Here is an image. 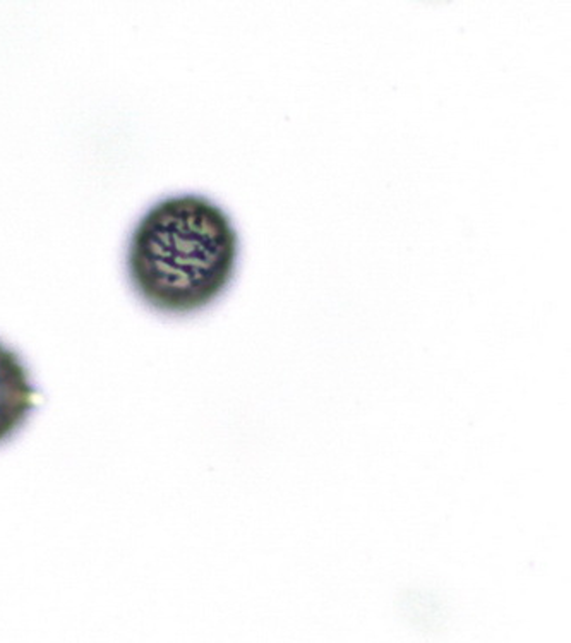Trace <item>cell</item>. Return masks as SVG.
Instances as JSON below:
<instances>
[{
    "label": "cell",
    "mask_w": 571,
    "mask_h": 643,
    "mask_svg": "<svg viewBox=\"0 0 571 643\" xmlns=\"http://www.w3.org/2000/svg\"><path fill=\"white\" fill-rule=\"evenodd\" d=\"M36 406V390L24 362L0 342V444L14 438Z\"/></svg>",
    "instance_id": "obj_2"
},
{
    "label": "cell",
    "mask_w": 571,
    "mask_h": 643,
    "mask_svg": "<svg viewBox=\"0 0 571 643\" xmlns=\"http://www.w3.org/2000/svg\"><path fill=\"white\" fill-rule=\"evenodd\" d=\"M237 232L218 204L196 194L162 199L132 230L127 271L148 306L190 314L216 300L234 276Z\"/></svg>",
    "instance_id": "obj_1"
}]
</instances>
